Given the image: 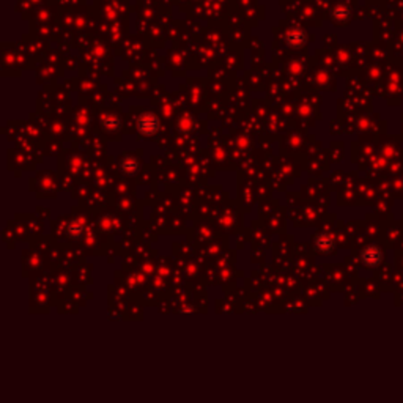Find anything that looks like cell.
<instances>
[{"label":"cell","instance_id":"1","mask_svg":"<svg viewBox=\"0 0 403 403\" xmlns=\"http://www.w3.org/2000/svg\"><path fill=\"white\" fill-rule=\"evenodd\" d=\"M161 123L159 118L156 117L154 113H142L139 120H137V129L142 136H154L157 131H159Z\"/></svg>","mask_w":403,"mask_h":403},{"label":"cell","instance_id":"2","mask_svg":"<svg viewBox=\"0 0 403 403\" xmlns=\"http://www.w3.org/2000/svg\"><path fill=\"white\" fill-rule=\"evenodd\" d=\"M361 258H362V263L369 268L378 266L383 260V251L378 246H367L362 251Z\"/></svg>","mask_w":403,"mask_h":403},{"label":"cell","instance_id":"3","mask_svg":"<svg viewBox=\"0 0 403 403\" xmlns=\"http://www.w3.org/2000/svg\"><path fill=\"white\" fill-rule=\"evenodd\" d=\"M306 33L302 30H290L287 33V43H289V46L292 48H301L306 45Z\"/></svg>","mask_w":403,"mask_h":403},{"label":"cell","instance_id":"4","mask_svg":"<svg viewBox=\"0 0 403 403\" xmlns=\"http://www.w3.org/2000/svg\"><path fill=\"white\" fill-rule=\"evenodd\" d=\"M101 125H103V128L106 129V131L115 133V131H118V129L122 128V120L117 117V115H104L103 120H101Z\"/></svg>","mask_w":403,"mask_h":403},{"label":"cell","instance_id":"5","mask_svg":"<svg viewBox=\"0 0 403 403\" xmlns=\"http://www.w3.org/2000/svg\"><path fill=\"white\" fill-rule=\"evenodd\" d=\"M120 169L123 170V174H126V175H134L136 172L139 170V163L134 159V157L128 156V157H123V159H122Z\"/></svg>","mask_w":403,"mask_h":403},{"label":"cell","instance_id":"6","mask_svg":"<svg viewBox=\"0 0 403 403\" xmlns=\"http://www.w3.org/2000/svg\"><path fill=\"white\" fill-rule=\"evenodd\" d=\"M315 246H316V249H318L320 252H331L333 251V248H334V241H333V238L331 236H328V235H320L318 238L315 239Z\"/></svg>","mask_w":403,"mask_h":403},{"label":"cell","instance_id":"7","mask_svg":"<svg viewBox=\"0 0 403 403\" xmlns=\"http://www.w3.org/2000/svg\"><path fill=\"white\" fill-rule=\"evenodd\" d=\"M350 14H351V10L345 5H339L331 11V16H333L336 21H347V19H350Z\"/></svg>","mask_w":403,"mask_h":403},{"label":"cell","instance_id":"8","mask_svg":"<svg viewBox=\"0 0 403 403\" xmlns=\"http://www.w3.org/2000/svg\"><path fill=\"white\" fill-rule=\"evenodd\" d=\"M68 232L73 236H80L82 232H84V225L80 222H71L69 227H68Z\"/></svg>","mask_w":403,"mask_h":403}]
</instances>
